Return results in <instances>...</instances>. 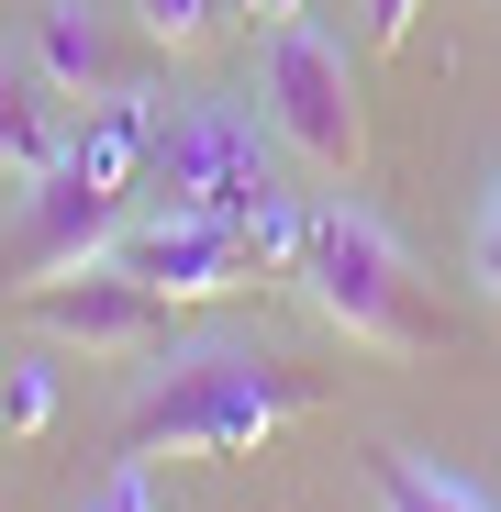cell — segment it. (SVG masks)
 <instances>
[{
    "instance_id": "obj_1",
    "label": "cell",
    "mask_w": 501,
    "mask_h": 512,
    "mask_svg": "<svg viewBox=\"0 0 501 512\" xmlns=\"http://www.w3.org/2000/svg\"><path fill=\"white\" fill-rule=\"evenodd\" d=\"M312 412V379L234 346V334H201V346H156V368L123 401V457H257L279 423Z\"/></svg>"
},
{
    "instance_id": "obj_2",
    "label": "cell",
    "mask_w": 501,
    "mask_h": 512,
    "mask_svg": "<svg viewBox=\"0 0 501 512\" xmlns=\"http://www.w3.org/2000/svg\"><path fill=\"white\" fill-rule=\"evenodd\" d=\"M145 190H156V201H179V212L234 223L257 268H301V223H312V212L290 201L268 134L245 123L234 101H190V112H167L156 145H145Z\"/></svg>"
},
{
    "instance_id": "obj_3",
    "label": "cell",
    "mask_w": 501,
    "mask_h": 512,
    "mask_svg": "<svg viewBox=\"0 0 501 512\" xmlns=\"http://www.w3.org/2000/svg\"><path fill=\"white\" fill-rule=\"evenodd\" d=\"M290 279H301L312 312L346 334V346H368V357H435V346H446V312L424 301L412 256H401L357 201H323V212L301 223V268H290Z\"/></svg>"
},
{
    "instance_id": "obj_4",
    "label": "cell",
    "mask_w": 501,
    "mask_h": 512,
    "mask_svg": "<svg viewBox=\"0 0 501 512\" xmlns=\"http://www.w3.org/2000/svg\"><path fill=\"white\" fill-rule=\"evenodd\" d=\"M257 101H268V134L323 167V179H357L368 167V112H357V56L334 45L312 12L268 23V67H257Z\"/></svg>"
},
{
    "instance_id": "obj_5",
    "label": "cell",
    "mask_w": 501,
    "mask_h": 512,
    "mask_svg": "<svg viewBox=\"0 0 501 512\" xmlns=\"http://www.w3.org/2000/svg\"><path fill=\"white\" fill-rule=\"evenodd\" d=\"M134 223V179H101V167L56 156L45 179H23V212L0 223V279L12 290H45L67 268H90V256H112V234Z\"/></svg>"
},
{
    "instance_id": "obj_6",
    "label": "cell",
    "mask_w": 501,
    "mask_h": 512,
    "mask_svg": "<svg viewBox=\"0 0 501 512\" xmlns=\"http://www.w3.org/2000/svg\"><path fill=\"white\" fill-rule=\"evenodd\" d=\"M23 312H34V334H56V346H78V357H156L167 346V301L134 268H112V256L23 290Z\"/></svg>"
},
{
    "instance_id": "obj_7",
    "label": "cell",
    "mask_w": 501,
    "mask_h": 512,
    "mask_svg": "<svg viewBox=\"0 0 501 512\" xmlns=\"http://www.w3.org/2000/svg\"><path fill=\"white\" fill-rule=\"evenodd\" d=\"M112 268H134L156 301H223L245 268H257V256H245V234H234V223L156 201V212H134V223L112 234Z\"/></svg>"
},
{
    "instance_id": "obj_8",
    "label": "cell",
    "mask_w": 501,
    "mask_h": 512,
    "mask_svg": "<svg viewBox=\"0 0 501 512\" xmlns=\"http://www.w3.org/2000/svg\"><path fill=\"white\" fill-rule=\"evenodd\" d=\"M34 67L56 78L78 112L112 101V90H123V34H112V12H101V0H34Z\"/></svg>"
},
{
    "instance_id": "obj_9",
    "label": "cell",
    "mask_w": 501,
    "mask_h": 512,
    "mask_svg": "<svg viewBox=\"0 0 501 512\" xmlns=\"http://www.w3.org/2000/svg\"><path fill=\"white\" fill-rule=\"evenodd\" d=\"M56 156H67V90L0 45V179H45Z\"/></svg>"
},
{
    "instance_id": "obj_10",
    "label": "cell",
    "mask_w": 501,
    "mask_h": 512,
    "mask_svg": "<svg viewBox=\"0 0 501 512\" xmlns=\"http://www.w3.org/2000/svg\"><path fill=\"white\" fill-rule=\"evenodd\" d=\"M368 479H379V512H490L468 479H446V468H424V457H401V446H379Z\"/></svg>"
},
{
    "instance_id": "obj_11",
    "label": "cell",
    "mask_w": 501,
    "mask_h": 512,
    "mask_svg": "<svg viewBox=\"0 0 501 512\" xmlns=\"http://www.w3.org/2000/svg\"><path fill=\"white\" fill-rule=\"evenodd\" d=\"M134 23L167 45V56H190V45H212V23H223V0H134Z\"/></svg>"
},
{
    "instance_id": "obj_12",
    "label": "cell",
    "mask_w": 501,
    "mask_h": 512,
    "mask_svg": "<svg viewBox=\"0 0 501 512\" xmlns=\"http://www.w3.org/2000/svg\"><path fill=\"white\" fill-rule=\"evenodd\" d=\"M45 412H56V368H45V357H23V368H0V423H12V435H34Z\"/></svg>"
},
{
    "instance_id": "obj_13",
    "label": "cell",
    "mask_w": 501,
    "mask_h": 512,
    "mask_svg": "<svg viewBox=\"0 0 501 512\" xmlns=\"http://www.w3.org/2000/svg\"><path fill=\"white\" fill-rule=\"evenodd\" d=\"M90 512H167V501H156V479H145V457H123V468L101 479V501H90Z\"/></svg>"
},
{
    "instance_id": "obj_14",
    "label": "cell",
    "mask_w": 501,
    "mask_h": 512,
    "mask_svg": "<svg viewBox=\"0 0 501 512\" xmlns=\"http://www.w3.org/2000/svg\"><path fill=\"white\" fill-rule=\"evenodd\" d=\"M479 279L501 301V167H490V190H479Z\"/></svg>"
},
{
    "instance_id": "obj_15",
    "label": "cell",
    "mask_w": 501,
    "mask_h": 512,
    "mask_svg": "<svg viewBox=\"0 0 501 512\" xmlns=\"http://www.w3.org/2000/svg\"><path fill=\"white\" fill-rule=\"evenodd\" d=\"M412 12H424V0H368V34H379V45H401V34H412Z\"/></svg>"
},
{
    "instance_id": "obj_16",
    "label": "cell",
    "mask_w": 501,
    "mask_h": 512,
    "mask_svg": "<svg viewBox=\"0 0 501 512\" xmlns=\"http://www.w3.org/2000/svg\"><path fill=\"white\" fill-rule=\"evenodd\" d=\"M290 12H301V0H257V23H290Z\"/></svg>"
},
{
    "instance_id": "obj_17",
    "label": "cell",
    "mask_w": 501,
    "mask_h": 512,
    "mask_svg": "<svg viewBox=\"0 0 501 512\" xmlns=\"http://www.w3.org/2000/svg\"><path fill=\"white\" fill-rule=\"evenodd\" d=\"M0 368H12V357H0ZM0 435H12V423H0Z\"/></svg>"
}]
</instances>
